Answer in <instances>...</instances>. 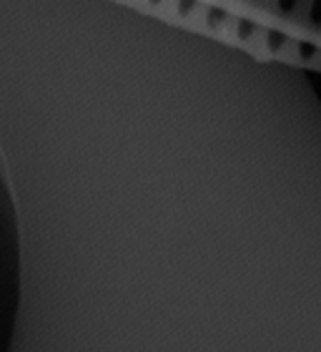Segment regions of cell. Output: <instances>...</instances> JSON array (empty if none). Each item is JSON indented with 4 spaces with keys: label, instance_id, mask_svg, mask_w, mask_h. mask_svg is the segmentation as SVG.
<instances>
[{
    "label": "cell",
    "instance_id": "1",
    "mask_svg": "<svg viewBox=\"0 0 321 352\" xmlns=\"http://www.w3.org/2000/svg\"><path fill=\"white\" fill-rule=\"evenodd\" d=\"M286 43H289V36H286L284 30L269 28L266 33H263V45H266L271 53H278Z\"/></svg>",
    "mask_w": 321,
    "mask_h": 352
},
{
    "label": "cell",
    "instance_id": "2",
    "mask_svg": "<svg viewBox=\"0 0 321 352\" xmlns=\"http://www.w3.org/2000/svg\"><path fill=\"white\" fill-rule=\"evenodd\" d=\"M228 18H231V15H228V10H224V8H219V6L206 8V25H211V28H219V25H224Z\"/></svg>",
    "mask_w": 321,
    "mask_h": 352
},
{
    "label": "cell",
    "instance_id": "3",
    "mask_svg": "<svg viewBox=\"0 0 321 352\" xmlns=\"http://www.w3.org/2000/svg\"><path fill=\"white\" fill-rule=\"evenodd\" d=\"M254 36H256V23L248 21V18H239V21H236V38L246 43V41H251Z\"/></svg>",
    "mask_w": 321,
    "mask_h": 352
},
{
    "label": "cell",
    "instance_id": "4",
    "mask_svg": "<svg viewBox=\"0 0 321 352\" xmlns=\"http://www.w3.org/2000/svg\"><path fill=\"white\" fill-rule=\"evenodd\" d=\"M296 51H299L301 60H314L316 56H319V48H316L314 43H307V41H301V43L296 45Z\"/></svg>",
    "mask_w": 321,
    "mask_h": 352
},
{
    "label": "cell",
    "instance_id": "5",
    "mask_svg": "<svg viewBox=\"0 0 321 352\" xmlns=\"http://www.w3.org/2000/svg\"><path fill=\"white\" fill-rule=\"evenodd\" d=\"M196 8H198V0H176V13L181 15V18H189Z\"/></svg>",
    "mask_w": 321,
    "mask_h": 352
},
{
    "label": "cell",
    "instance_id": "6",
    "mask_svg": "<svg viewBox=\"0 0 321 352\" xmlns=\"http://www.w3.org/2000/svg\"><path fill=\"white\" fill-rule=\"evenodd\" d=\"M309 21L314 23V25H321V0H311V6H309Z\"/></svg>",
    "mask_w": 321,
    "mask_h": 352
},
{
    "label": "cell",
    "instance_id": "7",
    "mask_svg": "<svg viewBox=\"0 0 321 352\" xmlns=\"http://www.w3.org/2000/svg\"><path fill=\"white\" fill-rule=\"evenodd\" d=\"M296 6H299V0H276V8L281 13H292Z\"/></svg>",
    "mask_w": 321,
    "mask_h": 352
},
{
    "label": "cell",
    "instance_id": "8",
    "mask_svg": "<svg viewBox=\"0 0 321 352\" xmlns=\"http://www.w3.org/2000/svg\"><path fill=\"white\" fill-rule=\"evenodd\" d=\"M148 3H151V6H160V3H163V0H148Z\"/></svg>",
    "mask_w": 321,
    "mask_h": 352
}]
</instances>
